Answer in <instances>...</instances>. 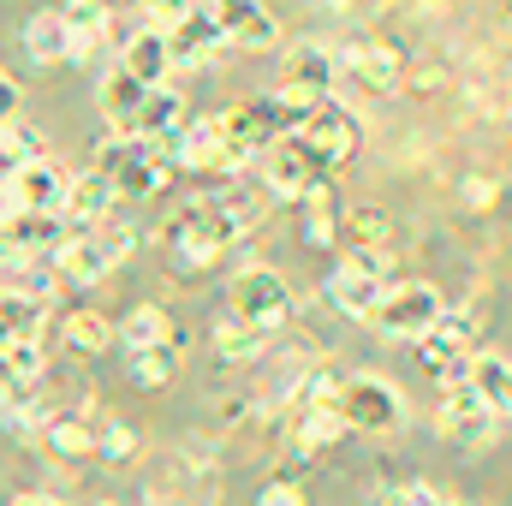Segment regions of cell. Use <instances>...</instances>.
Masks as SVG:
<instances>
[{
  "instance_id": "cell-1",
  "label": "cell",
  "mask_w": 512,
  "mask_h": 506,
  "mask_svg": "<svg viewBox=\"0 0 512 506\" xmlns=\"http://www.w3.org/2000/svg\"><path fill=\"white\" fill-rule=\"evenodd\" d=\"M245 227H251V209H239V203H227V197H191V203L173 209L167 245H173V256H179L185 268H215L221 251L239 245Z\"/></svg>"
},
{
  "instance_id": "cell-2",
  "label": "cell",
  "mask_w": 512,
  "mask_h": 506,
  "mask_svg": "<svg viewBox=\"0 0 512 506\" xmlns=\"http://www.w3.org/2000/svg\"><path fill=\"white\" fill-rule=\"evenodd\" d=\"M114 197H155L167 179H173V149L167 143H149V137H131V131H108L96 143V161H90Z\"/></svg>"
},
{
  "instance_id": "cell-3",
  "label": "cell",
  "mask_w": 512,
  "mask_h": 506,
  "mask_svg": "<svg viewBox=\"0 0 512 506\" xmlns=\"http://www.w3.org/2000/svg\"><path fill=\"white\" fill-rule=\"evenodd\" d=\"M131 251H137V233L120 227V221H102V227L66 233V239L54 245V274H60V280H78V286H96V280H108Z\"/></svg>"
},
{
  "instance_id": "cell-4",
  "label": "cell",
  "mask_w": 512,
  "mask_h": 506,
  "mask_svg": "<svg viewBox=\"0 0 512 506\" xmlns=\"http://www.w3.org/2000/svg\"><path fill=\"white\" fill-rule=\"evenodd\" d=\"M227 310L233 316H245L251 328L262 334H280L286 322H292V310H298V298H292V286H286V274H274V268H239L233 280H227Z\"/></svg>"
},
{
  "instance_id": "cell-5",
  "label": "cell",
  "mask_w": 512,
  "mask_h": 506,
  "mask_svg": "<svg viewBox=\"0 0 512 506\" xmlns=\"http://www.w3.org/2000/svg\"><path fill=\"white\" fill-rule=\"evenodd\" d=\"M447 316V304H441V292L429 286V280H405V286H387V298L376 304V334H387V340H423L435 322Z\"/></svg>"
},
{
  "instance_id": "cell-6",
  "label": "cell",
  "mask_w": 512,
  "mask_h": 506,
  "mask_svg": "<svg viewBox=\"0 0 512 506\" xmlns=\"http://www.w3.org/2000/svg\"><path fill=\"white\" fill-rule=\"evenodd\" d=\"M292 137H298V143L322 161V173L334 179V173L352 161V149H358V137H364V131H358V114H352L346 102H334V96H328V102H316V114L292 131Z\"/></svg>"
},
{
  "instance_id": "cell-7",
  "label": "cell",
  "mask_w": 512,
  "mask_h": 506,
  "mask_svg": "<svg viewBox=\"0 0 512 506\" xmlns=\"http://www.w3.org/2000/svg\"><path fill=\"white\" fill-rule=\"evenodd\" d=\"M417 358H423V370L441 381V387H459L465 370H471V358H477V322L447 310V316L417 340Z\"/></svg>"
},
{
  "instance_id": "cell-8",
  "label": "cell",
  "mask_w": 512,
  "mask_h": 506,
  "mask_svg": "<svg viewBox=\"0 0 512 506\" xmlns=\"http://www.w3.org/2000/svg\"><path fill=\"white\" fill-rule=\"evenodd\" d=\"M262 191L268 197H280V203H304L316 185H328V173H322V161L298 143V137H280V143H268L262 149Z\"/></svg>"
},
{
  "instance_id": "cell-9",
  "label": "cell",
  "mask_w": 512,
  "mask_h": 506,
  "mask_svg": "<svg viewBox=\"0 0 512 506\" xmlns=\"http://www.w3.org/2000/svg\"><path fill=\"white\" fill-rule=\"evenodd\" d=\"M405 417V393L382 376H352L340 381V423L346 429H364V435H387L399 429Z\"/></svg>"
},
{
  "instance_id": "cell-10",
  "label": "cell",
  "mask_w": 512,
  "mask_h": 506,
  "mask_svg": "<svg viewBox=\"0 0 512 506\" xmlns=\"http://www.w3.org/2000/svg\"><path fill=\"white\" fill-rule=\"evenodd\" d=\"M328 298H334L352 322H370V316H376V304L387 298V251L346 256V262L328 274Z\"/></svg>"
},
{
  "instance_id": "cell-11",
  "label": "cell",
  "mask_w": 512,
  "mask_h": 506,
  "mask_svg": "<svg viewBox=\"0 0 512 506\" xmlns=\"http://www.w3.org/2000/svg\"><path fill=\"white\" fill-rule=\"evenodd\" d=\"M435 429H441V441H453V447H489L495 429H501V417H489L483 399L459 381V387H447V399H441V411H435Z\"/></svg>"
},
{
  "instance_id": "cell-12",
  "label": "cell",
  "mask_w": 512,
  "mask_h": 506,
  "mask_svg": "<svg viewBox=\"0 0 512 506\" xmlns=\"http://www.w3.org/2000/svg\"><path fill=\"white\" fill-rule=\"evenodd\" d=\"M6 203L18 215H60V197H66V173L54 161H30V167H12L6 173Z\"/></svg>"
},
{
  "instance_id": "cell-13",
  "label": "cell",
  "mask_w": 512,
  "mask_h": 506,
  "mask_svg": "<svg viewBox=\"0 0 512 506\" xmlns=\"http://www.w3.org/2000/svg\"><path fill=\"white\" fill-rule=\"evenodd\" d=\"M209 18L221 24V36L233 42V48H274L280 42V24H274V12L262 6V0H209Z\"/></svg>"
},
{
  "instance_id": "cell-14",
  "label": "cell",
  "mask_w": 512,
  "mask_h": 506,
  "mask_svg": "<svg viewBox=\"0 0 512 506\" xmlns=\"http://www.w3.org/2000/svg\"><path fill=\"white\" fill-rule=\"evenodd\" d=\"M108 209H114V185H108L96 167H84L78 179H66V197H60V221H66V233L102 227V221H108Z\"/></svg>"
},
{
  "instance_id": "cell-15",
  "label": "cell",
  "mask_w": 512,
  "mask_h": 506,
  "mask_svg": "<svg viewBox=\"0 0 512 506\" xmlns=\"http://www.w3.org/2000/svg\"><path fill=\"white\" fill-rule=\"evenodd\" d=\"M167 48H173V72H197V66L221 60L227 36H221V24L209 18V6H197V12H191V18L167 36Z\"/></svg>"
},
{
  "instance_id": "cell-16",
  "label": "cell",
  "mask_w": 512,
  "mask_h": 506,
  "mask_svg": "<svg viewBox=\"0 0 512 506\" xmlns=\"http://www.w3.org/2000/svg\"><path fill=\"white\" fill-rule=\"evenodd\" d=\"M334 72H340V60L322 42H292L286 60H280V84L310 90V96H334Z\"/></svg>"
},
{
  "instance_id": "cell-17",
  "label": "cell",
  "mask_w": 512,
  "mask_h": 506,
  "mask_svg": "<svg viewBox=\"0 0 512 506\" xmlns=\"http://www.w3.org/2000/svg\"><path fill=\"white\" fill-rule=\"evenodd\" d=\"M120 72H131L137 84H167L173 78V48H167V36L161 30H137V36H120Z\"/></svg>"
},
{
  "instance_id": "cell-18",
  "label": "cell",
  "mask_w": 512,
  "mask_h": 506,
  "mask_svg": "<svg viewBox=\"0 0 512 506\" xmlns=\"http://www.w3.org/2000/svg\"><path fill=\"white\" fill-rule=\"evenodd\" d=\"M18 42H24V54H30L36 66H60V60H72V24L60 18V6L30 12L24 30H18Z\"/></svg>"
},
{
  "instance_id": "cell-19",
  "label": "cell",
  "mask_w": 512,
  "mask_h": 506,
  "mask_svg": "<svg viewBox=\"0 0 512 506\" xmlns=\"http://www.w3.org/2000/svg\"><path fill=\"white\" fill-rule=\"evenodd\" d=\"M465 387L483 399L489 417H512V358L507 352H477L471 370H465Z\"/></svg>"
},
{
  "instance_id": "cell-20",
  "label": "cell",
  "mask_w": 512,
  "mask_h": 506,
  "mask_svg": "<svg viewBox=\"0 0 512 506\" xmlns=\"http://www.w3.org/2000/svg\"><path fill=\"white\" fill-rule=\"evenodd\" d=\"M173 167L185 173H221V114H203L173 137Z\"/></svg>"
},
{
  "instance_id": "cell-21",
  "label": "cell",
  "mask_w": 512,
  "mask_h": 506,
  "mask_svg": "<svg viewBox=\"0 0 512 506\" xmlns=\"http://www.w3.org/2000/svg\"><path fill=\"white\" fill-rule=\"evenodd\" d=\"M352 72H358V84H370L376 96H393V90H405V54L393 48V42H352Z\"/></svg>"
},
{
  "instance_id": "cell-22",
  "label": "cell",
  "mask_w": 512,
  "mask_h": 506,
  "mask_svg": "<svg viewBox=\"0 0 512 506\" xmlns=\"http://www.w3.org/2000/svg\"><path fill=\"white\" fill-rule=\"evenodd\" d=\"M120 340H126V352L137 358V352H155V346H185V334H179V322L161 310V304H137L126 322L114 328Z\"/></svg>"
},
{
  "instance_id": "cell-23",
  "label": "cell",
  "mask_w": 512,
  "mask_h": 506,
  "mask_svg": "<svg viewBox=\"0 0 512 506\" xmlns=\"http://www.w3.org/2000/svg\"><path fill=\"white\" fill-rule=\"evenodd\" d=\"M42 316H48V304H42L36 292L0 286V352L18 346V340H36V334H42Z\"/></svg>"
},
{
  "instance_id": "cell-24",
  "label": "cell",
  "mask_w": 512,
  "mask_h": 506,
  "mask_svg": "<svg viewBox=\"0 0 512 506\" xmlns=\"http://www.w3.org/2000/svg\"><path fill=\"white\" fill-rule=\"evenodd\" d=\"M143 96H149V84H137L131 72H108L102 84H96V108H102V120L114 131H131L137 126V114H143Z\"/></svg>"
},
{
  "instance_id": "cell-25",
  "label": "cell",
  "mask_w": 512,
  "mask_h": 506,
  "mask_svg": "<svg viewBox=\"0 0 512 506\" xmlns=\"http://www.w3.org/2000/svg\"><path fill=\"white\" fill-rule=\"evenodd\" d=\"M179 120H185V96H179L173 84H155V90L143 96V114H137L131 137H149V143H167V149H173Z\"/></svg>"
},
{
  "instance_id": "cell-26",
  "label": "cell",
  "mask_w": 512,
  "mask_h": 506,
  "mask_svg": "<svg viewBox=\"0 0 512 506\" xmlns=\"http://www.w3.org/2000/svg\"><path fill=\"white\" fill-rule=\"evenodd\" d=\"M215 352H221L227 364H256V358L268 352V334H262V328H251L245 316L221 310V316H215Z\"/></svg>"
},
{
  "instance_id": "cell-27",
  "label": "cell",
  "mask_w": 512,
  "mask_h": 506,
  "mask_svg": "<svg viewBox=\"0 0 512 506\" xmlns=\"http://www.w3.org/2000/svg\"><path fill=\"white\" fill-rule=\"evenodd\" d=\"M60 340H66V352H78V358H102V352L114 346V322H108L102 310H72V316L60 322Z\"/></svg>"
},
{
  "instance_id": "cell-28",
  "label": "cell",
  "mask_w": 512,
  "mask_h": 506,
  "mask_svg": "<svg viewBox=\"0 0 512 506\" xmlns=\"http://www.w3.org/2000/svg\"><path fill=\"white\" fill-rule=\"evenodd\" d=\"M42 453L60 459V465H78V459H96V429L84 417H54L48 435H42Z\"/></svg>"
},
{
  "instance_id": "cell-29",
  "label": "cell",
  "mask_w": 512,
  "mask_h": 506,
  "mask_svg": "<svg viewBox=\"0 0 512 506\" xmlns=\"http://www.w3.org/2000/svg\"><path fill=\"white\" fill-rule=\"evenodd\" d=\"M340 239L352 245L346 256L387 251V239H393V221H387V209H346V215H340Z\"/></svg>"
},
{
  "instance_id": "cell-30",
  "label": "cell",
  "mask_w": 512,
  "mask_h": 506,
  "mask_svg": "<svg viewBox=\"0 0 512 506\" xmlns=\"http://www.w3.org/2000/svg\"><path fill=\"white\" fill-rule=\"evenodd\" d=\"M340 197H334V185H316L310 197H304V245H334L340 239Z\"/></svg>"
},
{
  "instance_id": "cell-31",
  "label": "cell",
  "mask_w": 512,
  "mask_h": 506,
  "mask_svg": "<svg viewBox=\"0 0 512 506\" xmlns=\"http://www.w3.org/2000/svg\"><path fill=\"white\" fill-rule=\"evenodd\" d=\"M0 423H6V435H12V441H24V447H42V435H48L54 411H48L42 399H24V405L0 411Z\"/></svg>"
},
{
  "instance_id": "cell-32",
  "label": "cell",
  "mask_w": 512,
  "mask_h": 506,
  "mask_svg": "<svg viewBox=\"0 0 512 506\" xmlns=\"http://www.w3.org/2000/svg\"><path fill=\"white\" fill-rule=\"evenodd\" d=\"M340 435H346L340 411H316V405L298 411V453H322V447H334Z\"/></svg>"
},
{
  "instance_id": "cell-33",
  "label": "cell",
  "mask_w": 512,
  "mask_h": 506,
  "mask_svg": "<svg viewBox=\"0 0 512 506\" xmlns=\"http://www.w3.org/2000/svg\"><path fill=\"white\" fill-rule=\"evenodd\" d=\"M0 155H6L12 167H30V161H48V143H42V131L36 126L6 120V126H0Z\"/></svg>"
},
{
  "instance_id": "cell-34",
  "label": "cell",
  "mask_w": 512,
  "mask_h": 506,
  "mask_svg": "<svg viewBox=\"0 0 512 506\" xmlns=\"http://www.w3.org/2000/svg\"><path fill=\"white\" fill-rule=\"evenodd\" d=\"M60 18L72 24V36H108V30H114V6H108V0H66ZM108 42H114V36H108Z\"/></svg>"
},
{
  "instance_id": "cell-35",
  "label": "cell",
  "mask_w": 512,
  "mask_h": 506,
  "mask_svg": "<svg viewBox=\"0 0 512 506\" xmlns=\"http://www.w3.org/2000/svg\"><path fill=\"white\" fill-rule=\"evenodd\" d=\"M179 352H185V346H155V352H137V358H131V381H137V387H167V381L179 376Z\"/></svg>"
},
{
  "instance_id": "cell-36",
  "label": "cell",
  "mask_w": 512,
  "mask_h": 506,
  "mask_svg": "<svg viewBox=\"0 0 512 506\" xmlns=\"http://www.w3.org/2000/svg\"><path fill=\"white\" fill-rule=\"evenodd\" d=\"M0 370L18 381L24 393H36V381H42V346H36V340H18V346H6V352H0Z\"/></svg>"
},
{
  "instance_id": "cell-37",
  "label": "cell",
  "mask_w": 512,
  "mask_h": 506,
  "mask_svg": "<svg viewBox=\"0 0 512 506\" xmlns=\"http://www.w3.org/2000/svg\"><path fill=\"white\" fill-rule=\"evenodd\" d=\"M143 6V18H149V30H161V36H173L191 12H197V0H137Z\"/></svg>"
},
{
  "instance_id": "cell-38",
  "label": "cell",
  "mask_w": 512,
  "mask_h": 506,
  "mask_svg": "<svg viewBox=\"0 0 512 506\" xmlns=\"http://www.w3.org/2000/svg\"><path fill=\"white\" fill-rule=\"evenodd\" d=\"M131 453H137V435H131L126 423H102V435H96V459H108V465H126Z\"/></svg>"
},
{
  "instance_id": "cell-39",
  "label": "cell",
  "mask_w": 512,
  "mask_h": 506,
  "mask_svg": "<svg viewBox=\"0 0 512 506\" xmlns=\"http://www.w3.org/2000/svg\"><path fill=\"white\" fill-rule=\"evenodd\" d=\"M495 197H501V185H495L489 173H471V179L459 185V203H465V209H495Z\"/></svg>"
},
{
  "instance_id": "cell-40",
  "label": "cell",
  "mask_w": 512,
  "mask_h": 506,
  "mask_svg": "<svg viewBox=\"0 0 512 506\" xmlns=\"http://www.w3.org/2000/svg\"><path fill=\"white\" fill-rule=\"evenodd\" d=\"M256 506H304V489H298V483H268V489L256 495Z\"/></svg>"
},
{
  "instance_id": "cell-41",
  "label": "cell",
  "mask_w": 512,
  "mask_h": 506,
  "mask_svg": "<svg viewBox=\"0 0 512 506\" xmlns=\"http://www.w3.org/2000/svg\"><path fill=\"white\" fill-rule=\"evenodd\" d=\"M6 120H18V84H12V72H0V126Z\"/></svg>"
},
{
  "instance_id": "cell-42",
  "label": "cell",
  "mask_w": 512,
  "mask_h": 506,
  "mask_svg": "<svg viewBox=\"0 0 512 506\" xmlns=\"http://www.w3.org/2000/svg\"><path fill=\"white\" fill-rule=\"evenodd\" d=\"M102 48H108V36H72V60H78V66H84V60H96Z\"/></svg>"
},
{
  "instance_id": "cell-43",
  "label": "cell",
  "mask_w": 512,
  "mask_h": 506,
  "mask_svg": "<svg viewBox=\"0 0 512 506\" xmlns=\"http://www.w3.org/2000/svg\"><path fill=\"white\" fill-rule=\"evenodd\" d=\"M24 399H30V393H24L18 381H12L6 370H0V411H12V405H24Z\"/></svg>"
},
{
  "instance_id": "cell-44",
  "label": "cell",
  "mask_w": 512,
  "mask_h": 506,
  "mask_svg": "<svg viewBox=\"0 0 512 506\" xmlns=\"http://www.w3.org/2000/svg\"><path fill=\"white\" fill-rule=\"evenodd\" d=\"M12 506H60V501H54V495H18Z\"/></svg>"
},
{
  "instance_id": "cell-45",
  "label": "cell",
  "mask_w": 512,
  "mask_h": 506,
  "mask_svg": "<svg viewBox=\"0 0 512 506\" xmlns=\"http://www.w3.org/2000/svg\"><path fill=\"white\" fill-rule=\"evenodd\" d=\"M441 506H471V501H441Z\"/></svg>"
},
{
  "instance_id": "cell-46",
  "label": "cell",
  "mask_w": 512,
  "mask_h": 506,
  "mask_svg": "<svg viewBox=\"0 0 512 506\" xmlns=\"http://www.w3.org/2000/svg\"><path fill=\"white\" fill-rule=\"evenodd\" d=\"M382 506H399V501H393V495H387V501H382Z\"/></svg>"
},
{
  "instance_id": "cell-47",
  "label": "cell",
  "mask_w": 512,
  "mask_h": 506,
  "mask_svg": "<svg viewBox=\"0 0 512 506\" xmlns=\"http://www.w3.org/2000/svg\"><path fill=\"white\" fill-rule=\"evenodd\" d=\"M96 506H114V501H96Z\"/></svg>"
},
{
  "instance_id": "cell-48",
  "label": "cell",
  "mask_w": 512,
  "mask_h": 506,
  "mask_svg": "<svg viewBox=\"0 0 512 506\" xmlns=\"http://www.w3.org/2000/svg\"><path fill=\"white\" fill-rule=\"evenodd\" d=\"M507 12H512V0H507Z\"/></svg>"
},
{
  "instance_id": "cell-49",
  "label": "cell",
  "mask_w": 512,
  "mask_h": 506,
  "mask_svg": "<svg viewBox=\"0 0 512 506\" xmlns=\"http://www.w3.org/2000/svg\"><path fill=\"white\" fill-rule=\"evenodd\" d=\"M155 506H161V501H155Z\"/></svg>"
}]
</instances>
